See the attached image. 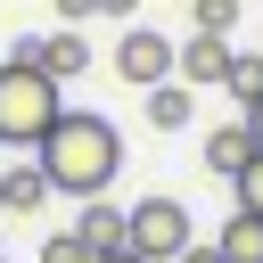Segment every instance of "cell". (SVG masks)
Wrapping results in <instances>:
<instances>
[{"instance_id":"9a60e30c","label":"cell","mask_w":263,"mask_h":263,"mask_svg":"<svg viewBox=\"0 0 263 263\" xmlns=\"http://www.w3.org/2000/svg\"><path fill=\"white\" fill-rule=\"evenodd\" d=\"M41 263H99V255L82 247V230H66V238H49V247H41Z\"/></svg>"},{"instance_id":"3957f363","label":"cell","mask_w":263,"mask_h":263,"mask_svg":"<svg viewBox=\"0 0 263 263\" xmlns=\"http://www.w3.org/2000/svg\"><path fill=\"white\" fill-rule=\"evenodd\" d=\"M189 238H197V230H189V205H181V197H140V205H132V238H123L132 255H148V263H173Z\"/></svg>"},{"instance_id":"6da1fadb","label":"cell","mask_w":263,"mask_h":263,"mask_svg":"<svg viewBox=\"0 0 263 263\" xmlns=\"http://www.w3.org/2000/svg\"><path fill=\"white\" fill-rule=\"evenodd\" d=\"M33 164H41V181H49V197H107L115 189V173H123V132L107 123V115H90V107H66L58 123H49V140L33 148Z\"/></svg>"},{"instance_id":"ac0fdd59","label":"cell","mask_w":263,"mask_h":263,"mask_svg":"<svg viewBox=\"0 0 263 263\" xmlns=\"http://www.w3.org/2000/svg\"><path fill=\"white\" fill-rule=\"evenodd\" d=\"M238 115H247V132H255V148H263V99H255V107H238Z\"/></svg>"},{"instance_id":"5b68a950","label":"cell","mask_w":263,"mask_h":263,"mask_svg":"<svg viewBox=\"0 0 263 263\" xmlns=\"http://www.w3.org/2000/svg\"><path fill=\"white\" fill-rule=\"evenodd\" d=\"M230 58H238L230 33H197V25H189V41H173V74H181L189 90H197V82H230Z\"/></svg>"},{"instance_id":"52a82bcc","label":"cell","mask_w":263,"mask_h":263,"mask_svg":"<svg viewBox=\"0 0 263 263\" xmlns=\"http://www.w3.org/2000/svg\"><path fill=\"white\" fill-rule=\"evenodd\" d=\"M197 156H205V173L238 181V173H247V156H255V132H247V115H238V123H214V132H197Z\"/></svg>"},{"instance_id":"30bf717a","label":"cell","mask_w":263,"mask_h":263,"mask_svg":"<svg viewBox=\"0 0 263 263\" xmlns=\"http://www.w3.org/2000/svg\"><path fill=\"white\" fill-rule=\"evenodd\" d=\"M33 205H49V181H41V164L25 156V164L0 173V214H33Z\"/></svg>"},{"instance_id":"8fae6325","label":"cell","mask_w":263,"mask_h":263,"mask_svg":"<svg viewBox=\"0 0 263 263\" xmlns=\"http://www.w3.org/2000/svg\"><path fill=\"white\" fill-rule=\"evenodd\" d=\"M222 263H263V214H247V205H230V222H222Z\"/></svg>"},{"instance_id":"9c48e42d","label":"cell","mask_w":263,"mask_h":263,"mask_svg":"<svg viewBox=\"0 0 263 263\" xmlns=\"http://www.w3.org/2000/svg\"><path fill=\"white\" fill-rule=\"evenodd\" d=\"M148 123H156V132H189V123H197V90H189L181 74L156 82V90H148Z\"/></svg>"},{"instance_id":"ba28073f","label":"cell","mask_w":263,"mask_h":263,"mask_svg":"<svg viewBox=\"0 0 263 263\" xmlns=\"http://www.w3.org/2000/svg\"><path fill=\"white\" fill-rule=\"evenodd\" d=\"M74 230H82V247H90V255H115V247L132 238V205H107V197H82V222H74Z\"/></svg>"},{"instance_id":"5bb4252c","label":"cell","mask_w":263,"mask_h":263,"mask_svg":"<svg viewBox=\"0 0 263 263\" xmlns=\"http://www.w3.org/2000/svg\"><path fill=\"white\" fill-rule=\"evenodd\" d=\"M238 25V0H197V33H230Z\"/></svg>"},{"instance_id":"8992f818","label":"cell","mask_w":263,"mask_h":263,"mask_svg":"<svg viewBox=\"0 0 263 263\" xmlns=\"http://www.w3.org/2000/svg\"><path fill=\"white\" fill-rule=\"evenodd\" d=\"M16 58H33L41 74H82L90 66V41H82V25H58V33H41V41H16Z\"/></svg>"},{"instance_id":"ffe728a7","label":"cell","mask_w":263,"mask_h":263,"mask_svg":"<svg viewBox=\"0 0 263 263\" xmlns=\"http://www.w3.org/2000/svg\"><path fill=\"white\" fill-rule=\"evenodd\" d=\"M99 263H148V255H132V247H115V255H99Z\"/></svg>"},{"instance_id":"2e32d148","label":"cell","mask_w":263,"mask_h":263,"mask_svg":"<svg viewBox=\"0 0 263 263\" xmlns=\"http://www.w3.org/2000/svg\"><path fill=\"white\" fill-rule=\"evenodd\" d=\"M82 16H99V0H58V25H82Z\"/></svg>"},{"instance_id":"7a4b0ae2","label":"cell","mask_w":263,"mask_h":263,"mask_svg":"<svg viewBox=\"0 0 263 263\" xmlns=\"http://www.w3.org/2000/svg\"><path fill=\"white\" fill-rule=\"evenodd\" d=\"M58 115H66L58 74H41L33 58H8V66H0V148H25V156H33Z\"/></svg>"},{"instance_id":"d6986e66","label":"cell","mask_w":263,"mask_h":263,"mask_svg":"<svg viewBox=\"0 0 263 263\" xmlns=\"http://www.w3.org/2000/svg\"><path fill=\"white\" fill-rule=\"evenodd\" d=\"M132 8H140V0H99V16H132Z\"/></svg>"},{"instance_id":"4fadbf2b","label":"cell","mask_w":263,"mask_h":263,"mask_svg":"<svg viewBox=\"0 0 263 263\" xmlns=\"http://www.w3.org/2000/svg\"><path fill=\"white\" fill-rule=\"evenodd\" d=\"M230 197H238V205H247V214H263V148H255V156H247V173H238V181H230Z\"/></svg>"},{"instance_id":"e0dca14e","label":"cell","mask_w":263,"mask_h":263,"mask_svg":"<svg viewBox=\"0 0 263 263\" xmlns=\"http://www.w3.org/2000/svg\"><path fill=\"white\" fill-rule=\"evenodd\" d=\"M173 263H222V247H197V238H189V247H181Z\"/></svg>"},{"instance_id":"7c38bea8","label":"cell","mask_w":263,"mask_h":263,"mask_svg":"<svg viewBox=\"0 0 263 263\" xmlns=\"http://www.w3.org/2000/svg\"><path fill=\"white\" fill-rule=\"evenodd\" d=\"M222 90H230L238 107H255V99H263V49H247V58H230V82H222Z\"/></svg>"},{"instance_id":"277c9868","label":"cell","mask_w":263,"mask_h":263,"mask_svg":"<svg viewBox=\"0 0 263 263\" xmlns=\"http://www.w3.org/2000/svg\"><path fill=\"white\" fill-rule=\"evenodd\" d=\"M115 82H132V90L173 82V41H164V33H148V25H132V33L115 41Z\"/></svg>"}]
</instances>
